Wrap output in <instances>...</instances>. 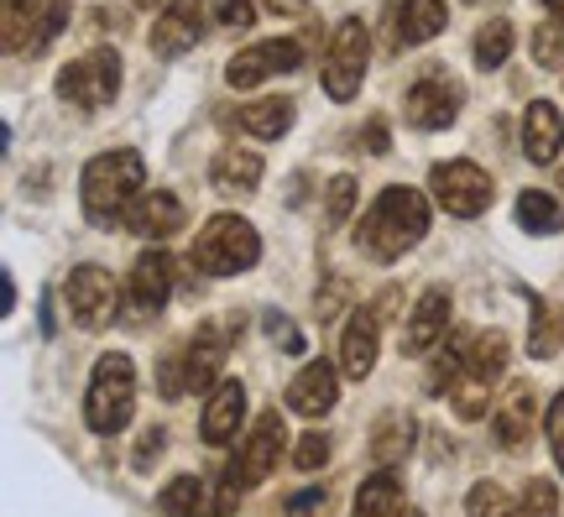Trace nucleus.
Returning <instances> with one entry per match:
<instances>
[{
    "label": "nucleus",
    "instance_id": "nucleus-1",
    "mask_svg": "<svg viewBox=\"0 0 564 517\" xmlns=\"http://www.w3.org/2000/svg\"><path fill=\"white\" fill-rule=\"evenodd\" d=\"M429 236V200L419 189H382L356 225V246L371 261H398Z\"/></svg>",
    "mask_w": 564,
    "mask_h": 517
},
{
    "label": "nucleus",
    "instance_id": "nucleus-2",
    "mask_svg": "<svg viewBox=\"0 0 564 517\" xmlns=\"http://www.w3.org/2000/svg\"><path fill=\"white\" fill-rule=\"evenodd\" d=\"M141 179H147L141 152H131V147H121V152H100L79 179L84 219H89L95 230H116V225H126V209L137 204Z\"/></svg>",
    "mask_w": 564,
    "mask_h": 517
},
{
    "label": "nucleus",
    "instance_id": "nucleus-3",
    "mask_svg": "<svg viewBox=\"0 0 564 517\" xmlns=\"http://www.w3.org/2000/svg\"><path fill=\"white\" fill-rule=\"evenodd\" d=\"M282 439H288V423L278 418V408H267V413L257 418L251 429H246V439L236 444V455H230V465H225V476H220V502H215V513H230V507L241 502V492L262 486V481L278 471Z\"/></svg>",
    "mask_w": 564,
    "mask_h": 517
},
{
    "label": "nucleus",
    "instance_id": "nucleus-4",
    "mask_svg": "<svg viewBox=\"0 0 564 517\" xmlns=\"http://www.w3.org/2000/svg\"><path fill=\"white\" fill-rule=\"evenodd\" d=\"M137 413V366L131 356L110 351V356L95 360L89 371V392H84V423L95 434H121Z\"/></svg>",
    "mask_w": 564,
    "mask_h": 517
},
{
    "label": "nucleus",
    "instance_id": "nucleus-5",
    "mask_svg": "<svg viewBox=\"0 0 564 517\" xmlns=\"http://www.w3.org/2000/svg\"><path fill=\"white\" fill-rule=\"evenodd\" d=\"M262 261V236L241 215H215L194 240V267L204 278H236Z\"/></svg>",
    "mask_w": 564,
    "mask_h": 517
},
{
    "label": "nucleus",
    "instance_id": "nucleus-6",
    "mask_svg": "<svg viewBox=\"0 0 564 517\" xmlns=\"http://www.w3.org/2000/svg\"><path fill=\"white\" fill-rule=\"evenodd\" d=\"M366 63H371V37H366L361 17H345L329 32V53H324V95L335 105H350L361 95Z\"/></svg>",
    "mask_w": 564,
    "mask_h": 517
},
{
    "label": "nucleus",
    "instance_id": "nucleus-7",
    "mask_svg": "<svg viewBox=\"0 0 564 517\" xmlns=\"http://www.w3.org/2000/svg\"><path fill=\"white\" fill-rule=\"evenodd\" d=\"M116 89H121V53H110V47L84 53L58 74V95L74 110H105L116 100Z\"/></svg>",
    "mask_w": 564,
    "mask_h": 517
},
{
    "label": "nucleus",
    "instance_id": "nucleus-8",
    "mask_svg": "<svg viewBox=\"0 0 564 517\" xmlns=\"http://www.w3.org/2000/svg\"><path fill=\"white\" fill-rule=\"evenodd\" d=\"M63 309H68V319L79 330H105V324H116V314H121V288H116V278L105 267L84 261L63 282Z\"/></svg>",
    "mask_w": 564,
    "mask_h": 517
},
{
    "label": "nucleus",
    "instance_id": "nucleus-9",
    "mask_svg": "<svg viewBox=\"0 0 564 517\" xmlns=\"http://www.w3.org/2000/svg\"><path fill=\"white\" fill-rule=\"evenodd\" d=\"M429 189H434V200H440L444 215L455 219H476L486 215V204H491V179H486L476 162L465 158H449V162H434V173H429Z\"/></svg>",
    "mask_w": 564,
    "mask_h": 517
},
{
    "label": "nucleus",
    "instance_id": "nucleus-10",
    "mask_svg": "<svg viewBox=\"0 0 564 517\" xmlns=\"http://www.w3.org/2000/svg\"><path fill=\"white\" fill-rule=\"evenodd\" d=\"M303 68V42L299 37H272V42H257V47H246L236 58L225 63V84L230 89H257L267 84L272 74H293Z\"/></svg>",
    "mask_w": 564,
    "mask_h": 517
},
{
    "label": "nucleus",
    "instance_id": "nucleus-11",
    "mask_svg": "<svg viewBox=\"0 0 564 517\" xmlns=\"http://www.w3.org/2000/svg\"><path fill=\"white\" fill-rule=\"evenodd\" d=\"M230 330H241V314L236 319H209L194 330V340L183 345V381L194 387V392H209V387H220V366H225V340Z\"/></svg>",
    "mask_w": 564,
    "mask_h": 517
},
{
    "label": "nucleus",
    "instance_id": "nucleus-12",
    "mask_svg": "<svg viewBox=\"0 0 564 517\" xmlns=\"http://www.w3.org/2000/svg\"><path fill=\"white\" fill-rule=\"evenodd\" d=\"M167 293H173V257L162 246H152V251H141L131 278H126V303H131L137 319H152V314H162Z\"/></svg>",
    "mask_w": 564,
    "mask_h": 517
},
{
    "label": "nucleus",
    "instance_id": "nucleus-13",
    "mask_svg": "<svg viewBox=\"0 0 564 517\" xmlns=\"http://www.w3.org/2000/svg\"><path fill=\"white\" fill-rule=\"evenodd\" d=\"M377 351H382V314H377L371 303H361L340 330V377H350V381L371 377Z\"/></svg>",
    "mask_w": 564,
    "mask_h": 517
},
{
    "label": "nucleus",
    "instance_id": "nucleus-14",
    "mask_svg": "<svg viewBox=\"0 0 564 517\" xmlns=\"http://www.w3.org/2000/svg\"><path fill=\"white\" fill-rule=\"evenodd\" d=\"M460 105H465V95L455 79H419L403 95V116L419 131H444L449 120L460 116Z\"/></svg>",
    "mask_w": 564,
    "mask_h": 517
},
{
    "label": "nucleus",
    "instance_id": "nucleus-15",
    "mask_svg": "<svg viewBox=\"0 0 564 517\" xmlns=\"http://www.w3.org/2000/svg\"><path fill=\"white\" fill-rule=\"evenodd\" d=\"M126 230L141 240H167V236H178L183 230V204L178 194H167V189H141L137 204L126 209Z\"/></svg>",
    "mask_w": 564,
    "mask_h": 517
},
{
    "label": "nucleus",
    "instance_id": "nucleus-16",
    "mask_svg": "<svg viewBox=\"0 0 564 517\" xmlns=\"http://www.w3.org/2000/svg\"><path fill=\"white\" fill-rule=\"evenodd\" d=\"M340 402V371L329 360H308L299 377L288 381V408L299 418H324Z\"/></svg>",
    "mask_w": 564,
    "mask_h": 517
},
{
    "label": "nucleus",
    "instance_id": "nucleus-17",
    "mask_svg": "<svg viewBox=\"0 0 564 517\" xmlns=\"http://www.w3.org/2000/svg\"><path fill=\"white\" fill-rule=\"evenodd\" d=\"M204 37V0H173L158 21H152V47L162 58H178Z\"/></svg>",
    "mask_w": 564,
    "mask_h": 517
},
{
    "label": "nucleus",
    "instance_id": "nucleus-18",
    "mask_svg": "<svg viewBox=\"0 0 564 517\" xmlns=\"http://www.w3.org/2000/svg\"><path fill=\"white\" fill-rule=\"evenodd\" d=\"M491 429H497V444H502V450H528V439H533V387H528V381H507L502 387L497 413H491Z\"/></svg>",
    "mask_w": 564,
    "mask_h": 517
},
{
    "label": "nucleus",
    "instance_id": "nucleus-19",
    "mask_svg": "<svg viewBox=\"0 0 564 517\" xmlns=\"http://www.w3.org/2000/svg\"><path fill=\"white\" fill-rule=\"evenodd\" d=\"M444 324H449V293L429 288L413 303V319H408V330H403V356H429L434 345H444Z\"/></svg>",
    "mask_w": 564,
    "mask_h": 517
},
{
    "label": "nucleus",
    "instance_id": "nucleus-20",
    "mask_svg": "<svg viewBox=\"0 0 564 517\" xmlns=\"http://www.w3.org/2000/svg\"><path fill=\"white\" fill-rule=\"evenodd\" d=\"M241 418H246V387H241V381H220V387L209 392V402H204V418H199L204 444L225 450V444L236 439V429H241Z\"/></svg>",
    "mask_w": 564,
    "mask_h": 517
},
{
    "label": "nucleus",
    "instance_id": "nucleus-21",
    "mask_svg": "<svg viewBox=\"0 0 564 517\" xmlns=\"http://www.w3.org/2000/svg\"><path fill=\"white\" fill-rule=\"evenodd\" d=\"M262 158H257V152H251V147H236V141H230V147H220V152H215V162H209V179H215V189H220V194H236V200H251V194H257V189H262Z\"/></svg>",
    "mask_w": 564,
    "mask_h": 517
},
{
    "label": "nucleus",
    "instance_id": "nucleus-22",
    "mask_svg": "<svg viewBox=\"0 0 564 517\" xmlns=\"http://www.w3.org/2000/svg\"><path fill=\"white\" fill-rule=\"evenodd\" d=\"M444 26H449L444 0H398V6H392V37H398V47L434 42Z\"/></svg>",
    "mask_w": 564,
    "mask_h": 517
},
{
    "label": "nucleus",
    "instance_id": "nucleus-23",
    "mask_svg": "<svg viewBox=\"0 0 564 517\" xmlns=\"http://www.w3.org/2000/svg\"><path fill=\"white\" fill-rule=\"evenodd\" d=\"M523 152H528V162H539V168H549V162L564 152V116L549 100H533L523 110Z\"/></svg>",
    "mask_w": 564,
    "mask_h": 517
},
{
    "label": "nucleus",
    "instance_id": "nucleus-24",
    "mask_svg": "<svg viewBox=\"0 0 564 517\" xmlns=\"http://www.w3.org/2000/svg\"><path fill=\"white\" fill-rule=\"evenodd\" d=\"M230 120L241 126L246 137H257V141H278V137H288V126L299 120V105L288 100V95H272V100L241 105V110H236Z\"/></svg>",
    "mask_w": 564,
    "mask_h": 517
},
{
    "label": "nucleus",
    "instance_id": "nucleus-25",
    "mask_svg": "<svg viewBox=\"0 0 564 517\" xmlns=\"http://www.w3.org/2000/svg\"><path fill=\"white\" fill-rule=\"evenodd\" d=\"M507 335L502 330H470L465 335V377H481V381H497L507 371Z\"/></svg>",
    "mask_w": 564,
    "mask_h": 517
},
{
    "label": "nucleus",
    "instance_id": "nucleus-26",
    "mask_svg": "<svg viewBox=\"0 0 564 517\" xmlns=\"http://www.w3.org/2000/svg\"><path fill=\"white\" fill-rule=\"evenodd\" d=\"M42 11H47L42 0H0V42H6V53H26L32 47Z\"/></svg>",
    "mask_w": 564,
    "mask_h": 517
},
{
    "label": "nucleus",
    "instance_id": "nucleus-27",
    "mask_svg": "<svg viewBox=\"0 0 564 517\" xmlns=\"http://www.w3.org/2000/svg\"><path fill=\"white\" fill-rule=\"evenodd\" d=\"M413 450V418L408 413H382L377 418V429H371V460L392 471V465H403V455Z\"/></svg>",
    "mask_w": 564,
    "mask_h": 517
},
{
    "label": "nucleus",
    "instance_id": "nucleus-28",
    "mask_svg": "<svg viewBox=\"0 0 564 517\" xmlns=\"http://www.w3.org/2000/svg\"><path fill=\"white\" fill-rule=\"evenodd\" d=\"M350 517H403V492H398V476H392V471L366 476L361 492H356V513H350Z\"/></svg>",
    "mask_w": 564,
    "mask_h": 517
},
{
    "label": "nucleus",
    "instance_id": "nucleus-29",
    "mask_svg": "<svg viewBox=\"0 0 564 517\" xmlns=\"http://www.w3.org/2000/svg\"><path fill=\"white\" fill-rule=\"evenodd\" d=\"M518 225H523L528 236H554L564 225L560 200H549L539 189H523V194H518Z\"/></svg>",
    "mask_w": 564,
    "mask_h": 517
},
{
    "label": "nucleus",
    "instance_id": "nucleus-30",
    "mask_svg": "<svg viewBox=\"0 0 564 517\" xmlns=\"http://www.w3.org/2000/svg\"><path fill=\"white\" fill-rule=\"evenodd\" d=\"M158 517H204V486L194 476H173L158 492Z\"/></svg>",
    "mask_w": 564,
    "mask_h": 517
},
{
    "label": "nucleus",
    "instance_id": "nucleus-31",
    "mask_svg": "<svg viewBox=\"0 0 564 517\" xmlns=\"http://www.w3.org/2000/svg\"><path fill=\"white\" fill-rule=\"evenodd\" d=\"M507 53H512V21L491 17L481 32H476V68H502Z\"/></svg>",
    "mask_w": 564,
    "mask_h": 517
},
{
    "label": "nucleus",
    "instance_id": "nucleus-32",
    "mask_svg": "<svg viewBox=\"0 0 564 517\" xmlns=\"http://www.w3.org/2000/svg\"><path fill=\"white\" fill-rule=\"evenodd\" d=\"M465 507H470V517H518L512 497H507L497 481H476V486H470V497H465Z\"/></svg>",
    "mask_w": 564,
    "mask_h": 517
},
{
    "label": "nucleus",
    "instance_id": "nucleus-33",
    "mask_svg": "<svg viewBox=\"0 0 564 517\" xmlns=\"http://www.w3.org/2000/svg\"><path fill=\"white\" fill-rule=\"evenodd\" d=\"M449 402H455V413L460 418H486V408H491V381L460 377L455 387H449Z\"/></svg>",
    "mask_w": 564,
    "mask_h": 517
},
{
    "label": "nucleus",
    "instance_id": "nucleus-34",
    "mask_svg": "<svg viewBox=\"0 0 564 517\" xmlns=\"http://www.w3.org/2000/svg\"><path fill=\"white\" fill-rule=\"evenodd\" d=\"M518 517H560V492H554V481L533 476L523 486V497H518Z\"/></svg>",
    "mask_w": 564,
    "mask_h": 517
},
{
    "label": "nucleus",
    "instance_id": "nucleus-35",
    "mask_svg": "<svg viewBox=\"0 0 564 517\" xmlns=\"http://www.w3.org/2000/svg\"><path fill=\"white\" fill-rule=\"evenodd\" d=\"M68 0H47V11H42V26H37V37H32V47H26V58H42L53 42H58V32L68 26Z\"/></svg>",
    "mask_w": 564,
    "mask_h": 517
},
{
    "label": "nucleus",
    "instance_id": "nucleus-36",
    "mask_svg": "<svg viewBox=\"0 0 564 517\" xmlns=\"http://www.w3.org/2000/svg\"><path fill=\"white\" fill-rule=\"evenodd\" d=\"M209 17L220 21V26H230V32H251L262 11L251 0H209Z\"/></svg>",
    "mask_w": 564,
    "mask_h": 517
},
{
    "label": "nucleus",
    "instance_id": "nucleus-37",
    "mask_svg": "<svg viewBox=\"0 0 564 517\" xmlns=\"http://www.w3.org/2000/svg\"><path fill=\"white\" fill-rule=\"evenodd\" d=\"M356 209V179H329V194H324V219L340 230L345 219Z\"/></svg>",
    "mask_w": 564,
    "mask_h": 517
},
{
    "label": "nucleus",
    "instance_id": "nucleus-38",
    "mask_svg": "<svg viewBox=\"0 0 564 517\" xmlns=\"http://www.w3.org/2000/svg\"><path fill=\"white\" fill-rule=\"evenodd\" d=\"M533 58L544 63V68H564V26L560 21H549L533 32Z\"/></svg>",
    "mask_w": 564,
    "mask_h": 517
},
{
    "label": "nucleus",
    "instance_id": "nucleus-39",
    "mask_svg": "<svg viewBox=\"0 0 564 517\" xmlns=\"http://www.w3.org/2000/svg\"><path fill=\"white\" fill-rule=\"evenodd\" d=\"M528 314H533V335H528V351L539 360H549L554 356V335H549V309H544V299H528Z\"/></svg>",
    "mask_w": 564,
    "mask_h": 517
},
{
    "label": "nucleus",
    "instance_id": "nucleus-40",
    "mask_svg": "<svg viewBox=\"0 0 564 517\" xmlns=\"http://www.w3.org/2000/svg\"><path fill=\"white\" fill-rule=\"evenodd\" d=\"M262 324H267V335L278 340V351H288V356H299V351H303L299 324H293V319H288V314H278V309H272V314H267Z\"/></svg>",
    "mask_w": 564,
    "mask_h": 517
},
{
    "label": "nucleus",
    "instance_id": "nucleus-41",
    "mask_svg": "<svg viewBox=\"0 0 564 517\" xmlns=\"http://www.w3.org/2000/svg\"><path fill=\"white\" fill-rule=\"evenodd\" d=\"M324 460H329V439H324V434H303L299 450H293V465H299V471H319Z\"/></svg>",
    "mask_w": 564,
    "mask_h": 517
},
{
    "label": "nucleus",
    "instance_id": "nucleus-42",
    "mask_svg": "<svg viewBox=\"0 0 564 517\" xmlns=\"http://www.w3.org/2000/svg\"><path fill=\"white\" fill-rule=\"evenodd\" d=\"M544 429H549V450H554V460H560V471H564V392L549 402Z\"/></svg>",
    "mask_w": 564,
    "mask_h": 517
},
{
    "label": "nucleus",
    "instance_id": "nucleus-43",
    "mask_svg": "<svg viewBox=\"0 0 564 517\" xmlns=\"http://www.w3.org/2000/svg\"><path fill=\"white\" fill-rule=\"evenodd\" d=\"M162 444H167V439H162V429H147V434L137 439V455H131V465H137V471H152V460L162 455Z\"/></svg>",
    "mask_w": 564,
    "mask_h": 517
},
{
    "label": "nucleus",
    "instance_id": "nucleus-44",
    "mask_svg": "<svg viewBox=\"0 0 564 517\" xmlns=\"http://www.w3.org/2000/svg\"><path fill=\"white\" fill-rule=\"evenodd\" d=\"M324 507V492H299V497H288V517H314Z\"/></svg>",
    "mask_w": 564,
    "mask_h": 517
},
{
    "label": "nucleus",
    "instance_id": "nucleus-45",
    "mask_svg": "<svg viewBox=\"0 0 564 517\" xmlns=\"http://www.w3.org/2000/svg\"><path fill=\"white\" fill-rule=\"evenodd\" d=\"M340 299H345V282L329 278V282H324V293H319V319L335 314V309H340Z\"/></svg>",
    "mask_w": 564,
    "mask_h": 517
},
{
    "label": "nucleus",
    "instance_id": "nucleus-46",
    "mask_svg": "<svg viewBox=\"0 0 564 517\" xmlns=\"http://www.w3.org/2000/svg\"><path fill=\"white\" fill-rule=\"evenodd\" d=\"M262 11H272V17H308V0H262Z\"/></svg>",
    "mask_w": 564,
    "mask_h": 517
},
{
    "label": "nucleus",
    "instance_id": "nucleus-47",
    "mask_svg": "<svg viewBox=\"0 0 564 517\" xmlns=\"http://www.w3.org/2000/svg\"><path fill=\"white\" fill-rule=\"evenodd\" d=\"M366 147H371V152H387V126L382 120H371V126H366Z\"/></svg>",
    "mask_w": 564,
    "mask_h": 517
},
{
    "label": "nucleus",
    "instance_id": "nucleus-48",
    "mask_svg": "<svg viewBox=\"0 0 564 517\" xmlns=\"http://www.w3.org/2000/svg\"><path fill=\"white\" fill-rule=\"evenodd\" d=\"M0 299H6V303H0V309H6V314H11V309H17V282H11V278H0Z\"/></svg>",
    "mask_w": 564,
    "mask_h": 517
},
{
    "label": "nucleus",
    "instance_id": "nucleus-49",
    "mask_svg": "<svg viewBox=\"0 0 564 517\" xmlns=\"http://www.w3.org/2000/svg\"><path fill=\"white\" fill-rule=\"evenodd\" d=\"M544 6H549V11H554V21H560V26H564V0H544Z\"/></svg>",
    "mask_w": 564,
    "mask_h": 517
},
{
    "label": "nucleus",
    "instance_id": "nucleus-50",
    "mask_svg": "<svg viewBox=\"0 0 564 517\" xmlns=\"http://www.w3.org/2000/svg\"><path fill=\"white\" fill-rule=\"evenodd\" d=\"M137 6H141V11H152V6H158V0H137Z\"/></svg>",
    "mask_w": 564,
    "mask_h": 517
},
{
    "label": "nucleus",
    "instance_id": "nucleus-51",
    "mask_svg": "<svg viewBox=\"0 0 564 517\" xmlns=\"http://www.w3.org/2000/svg\"><path fill=\"white\" fill-rule=\"evenodd\" d=\"M403 517H423V513H413V507H403Z\"/></svg>",
    "mask_w": 564,
    "mask_h": 517
}]
</instances>
